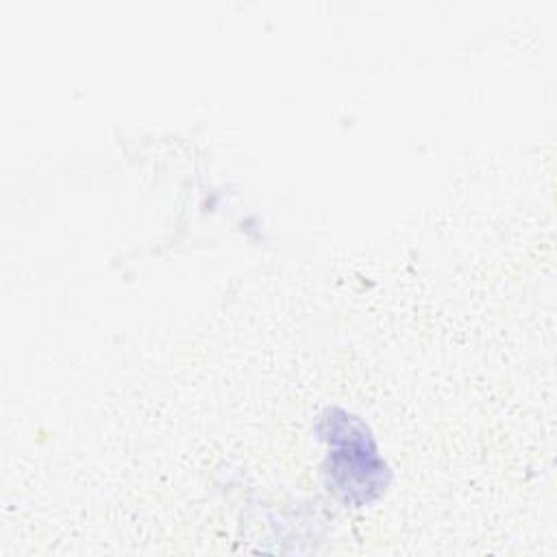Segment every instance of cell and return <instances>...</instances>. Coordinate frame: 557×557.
<instances>
[{
  "label": "cell",
  "instance_id": "1",
  "mask_svg": "<svg viewBox=\"0 0 557 557\" xmlns=\"http://www.w3.org/2000/svg\"><path fill=\"white\" fill-rule=\"evenodd\" d=\"M337 431L331 426L329 442L333 444V474L337 487L346 498L363 503L372 496V490L381 485V472L385 470L374 455L368 431L350 416L331 418Z\"/></svg>",
  "mask_w": 557,
  "mask_h": 557
}]
</instances>
